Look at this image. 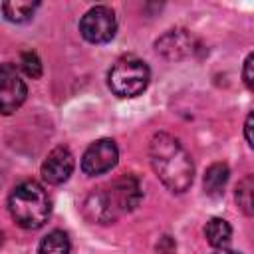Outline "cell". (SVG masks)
Listing matches in <instances>:
<instances>
[{"label": "cell", "instance_id": "1", "mask_svg": "<svg viewBox=\"0 0 254 254\" xmlns=\"http://www.w3.org/2000/svg\"><path fill=\"white\" fill-rule=\"evenodd\" d=\"M149 159L155 175L171 192H185L192 185L194 165L187 149L169 133H155L149 143Z\"/></svg>", "mask_w": 254, "mask_h": 254}, {"label": "cell", "instance_id": "15", "mask_svg": "<svg viewBox=\"0 0 254 254\" xmlns=\"http://www.w3.org/2000/svg\"><path fill=\"white\" fill-rule=\"evenodd\" d=\"M20 67L32 79H38L42 75V62H40L38 54L32 52V50H26V52L20 54Z\"/></svg>", "mask_w": 254, "mask_h": 254}, {"label": "cell", "instance_id": "7", "mask_svg": "<svg viewBox=\"0 0 254 254\" xmlns=\"http://www.w3.org/2000/svg\"><path fill=\"white\" fill-rule=\"evenodd\" d=\"M26 83L12 64H2L0 67V107L4 115L14 113L26 99Z\"/></svg>", "mask_w": 254, "mask_h": 254}, {"label": "cell", "instance_id": "9", "mask_svg": "<svg viewBox=\"0 0 254 254\" xmlns=\"http://www.w3.org/2000/svg\"><path fill=\"white\" fill-rule=\"evenodd\" d=\"M192 46H194V38L192 34H189L187 30L183 28H177V30H169L167 34H163L155 48L159 54H163L167 60H181L185 56H189L192 52Z\"/></svg>", "mask_w": 254, "mask_h": 254}, {"label": "cell", "instance_id": "5", "mask_svg": "<svg viewBox=\"0 0 254 254\" xmlns=\"http://www.w3.org/2000/svg\"><path fill=\"white\" fill-rule=\"evenodd\" d=\"M81 36L91 44H107L113 40L117 32L115 12L107 6H93L89 8L79 20Z\"/></svg>", "mask_w": 254, "mask_h": 254}, {"label": "cell", "instance_id": "10", "mask_svg": "<svg viewBox=\"0 0 254 254\" xmlns=\"http://www.w3.org/2000/svg\"><path fill=\"white\" fill-rule=\"evenodd\" d=\"M228 177H230V171H228V165L226 163H212L206 173H204V179H202V185H204V192L208 196H222L224 189H226V183H228Z\"/></svg>", "mask_w": 254, "mask_h": 254}, {"label": "cell", "instance_id": "8", "mask_svg": "<svg viewBox=\"0 0 254 254\" xmlns=\"http://www.w3.org/2000/svg\"><path fill=\"white\" fill-rule=\"evenodd\" d=\"M73 155L67 147L60 145L56 149H52L48 153V157L42 163V177L46 183L50 185H62L69 179V175L73 173Z\"/></svg>", "mask_w": 254, "mask_h": 254}, {"label": "cell", "instance_id": "6", "mask_svg": "<svg viewBox=\"0 0 254 254\" xmlns=\"http://www.w3.org/2000/svg\"><path fill=\"white\" fill-rule=\"evenodd\" d=\"M117 159H119V151H117L115 141L113 139H97L85 149V153L81 157V171L89 177L103 175L117 165Z\"/></svg>", "mask_w": 254, "mask_h": 254}, {"label": "cell", "instance_id": "17", "mask_svg": "<svg viewBox=\"0 0 254 254\" xmlns=\"http://www.w3.org/2000/svg\"><path fill=\"white\" fill-rule=\"evenodd\" d=\"M244 137H246L248 145L254 149V111L246 117V123H244Z\"/></svg>", "mask_w": 254, "mask_h": 254}, {"label": "cell", "instance_id": "2", "mask_svg": "<svg viewBox=\"0 0 254 254\" xmlns=\"http://www.w3.org/2000/svg\"><path fill=\"white\" fill-rule=\"evenodd\" d=\"M141 202V187L133 175H123L113 183L91 190L83 202V212L89 220L107 224L125 212H131Z\"/></svg>", "mask_w": 254, "mask_h": 254}, {"label": "cell", "instance_id": "18", "mask_svg": "<svg viewBox=\"0 0 254 254\" xmlns=\"http://www.w3.org/2000/svg\"><path fill=\"white\" fill-rule=\"evenodd\" d=\"M214 254H242V252H238V250H230V248H216Z\"/></svg>", "mask_w": 254, "mask_h": 254}, {"label": "cell", "instance_id": "4", "mask_svg": "<svg viewBox=\"0 0 254 254\" xmlns=\"http://www.w3.org/2000/svg\"><path fill=\"white\" fill-rule=\"evenodd\" d=\"M151 79L149 65L137 56L119 58L107 73V85L117 97H137L141 95Z\"/></svg>", "mask_w": 254, "mask_h": 254}, {"label": "cell", "instance_id": "12", "mask_svg": "<svg viewBox=\"0 0 254 254\" xmlns=\"http://www.w3.org/2000/svg\"><path fill=\"white\" fill-rule=\"evenodd\" d=\"M38 254H69V238L64 230H52L48 232L40 246Z\"/></svg>", "mask_w": 254, "mask_h": 254}, {"label": "cell", "instance_id": "14", "mask_svg": "<svg viewBox=\"0 0 254 254\" xmlns=\"http://www.w3.org/2000/svg\"><path fill=\"white\" fill-rule=\"evenodd\" d=\"M38 6H40L38 2H4L2 12H4V18L8 22L22 24V22H28L34 16Z\"/></svg>", "mask_w": 254, "mask_h": 254}, {"label": "cell", "instance_id": "13", "mask_svg": "<svg viewBox=\"0 0 254 254\" xmlns=\"http://www.w3.org/2000/svg\"><path fill=\"white\" fill-rule=\"evenodd\" d=\"M236 204L240 206V210L248 216H254V175L244 177L238 185H236V192H234Z\"/></svg>", "mask_w": 254, "mask_h": 254}, {"label": "cell", "instance_id": "11", "mask_svg": "<svg viewBox=\"0 0 254 254\" xmlns=\"http://www.w3.org/2000/svg\"><path fill=\"white\" fill-rule=\"evenodd\" d=\"M204 236L208 240L210 246L214 248H226V244L230 242L232 236V228L224 218H210L204 226Z\"/></svg>", "mask_w": 254, "mask_h": 254}, {"label": "cell", "instance_id": "3", "mask_svg": "<svg viewBox=\"0 0 254 254\" xmlns=\"http://www.w3.org/2000/svg\"><path fill=\"white\" fill-rule=\"evenodd\" d=\"M8 210L12 220L26 228L34 230L40 228L52 212V200L44 187L36 181H22L14 187V190L8 196Z\"/></svg>", "mask_w": 254, "mask_h": 254}, {"label": "cell", "instance_id": "16", "mask_svg": "<svg viewBox=\"0 0 254 254\" xmlns=\"http://www.w3.org/2000/svg\"><path fill=\"white\" fill-rule=\"evenodd\" d=\"M242 79L246 83V87L250 91H254V52L248 54V58L244 60V65H242Z\"/></svg>", "mask_w": 254, "mask_h": 254}]
</instances>
